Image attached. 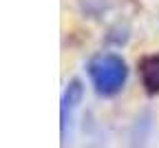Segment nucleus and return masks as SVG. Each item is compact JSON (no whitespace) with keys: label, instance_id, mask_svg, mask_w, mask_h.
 <instances>
[{"label":"nucleus","instance_id":"1","mask_svg":"<svg viewBox=\"0 0 159 148\" xmlns=\"http://www.w3.org/2000/svg\"><path fill=\"white\" fill-rule=\"evenodd\" d=\"M86 73L91 80V86L99 97H113L124 89L128 77V67L115 53H99L89 62Z\"/></svg>","mask_w":159,"mask_h":148},{"label":"nucleus","instance_id":"2","mask_svg":"<svg viewBox=\"0 0 159 148\" xmlns=\"http://www.w3.org/2000/svg\"><path fill=\"white\" fill-rule=\"evenodd\" d=\"M84 97V86L80 80H71L62 93V106H60V115H62V144L69 141L71 128L75 124V111L80 109Z\"/></svg>","mask_w":159,"mask_h":148},{"label":"nucleus","instance_id":"3","mask_svg":"<svg viewBox=\"0 0 159 148\" xmlns=\"http://www.w3.org/2000/svg\"><path fill=\"white\" fill-rule=\"evenodd\" d=\"M139 77H142L146 93H150V95L159 93V53L146 55L139 62Z\"/></svg>","mask_w":159,"mask_h":148}]
</instances>
